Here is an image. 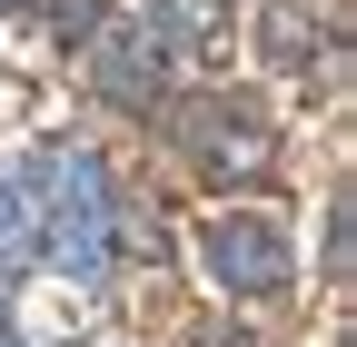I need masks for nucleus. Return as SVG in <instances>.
I'll list each match as a JSON object with an SVG mask.
<instances>
[{"label": "nucleus", "mask_w": 357, "mask_h": 347, "mask_svg": "<svg viewBox=\"0 0 357 347\" xmlns=\"http://www.w3.org/2000/svg\"><path fill=\"white\" fill-rule=\"evenodd\" d=\"M20 179H30V208H40V258H60L79 288H109V268H119V189H109L100 149L50 139V149H30Z\"/></svg>", "instance_id": "nucleus-1"}, {"label": "nucleus", "mask_w": 357, "mask_h": 347, "mask_svg": "<svg viewBox=\"0 0 357 347\" xmlns=\"http://www.w3.org/2000/svg\"><path fill=\"white\" fill-rule=\"evenodd\" d=\"M199 268H208L218 298H288L298 238H288V219H268V208H208L199 219Z\"/></svg>", "instance_id": "nucleus-2"}, {"label": "nucleus", "mask_w": 357, "mask_h": 347, "mask_svg": "<svg viewBox=\"0 0 357 347\" xmlns=\"http://www.w3.org/2000/svg\"><path fill=\"white\" fill-rule=\"evenodd\" d=\"M169 139H178V159H199L208 179H268V169H278V139H268L238 100H178Z\"/></svg>", "instance_id": "nucleus-3"}, {"label": "nucleus", "mask_w": 357, "mask_h": 347, "mask_svg": "<svg viewBox=\"0 0 357 347\" xmlns=\"http://www.w3.org/2000/svg\"><path fill=\"white\" fill-rule=\"evenodd\" d=\"M79 40H89V90H100V100L149 109V100L169 90V40H159V30H139V20H89Z\"/></svg>", "instance_id": "nucleus-4"}, {"label": "nucleus", "mask_w": 357, "mask_h": 347, "mask_svg": "<svg viewBox=\"0 0 357 347\" xmlns=\"http://www.w3.org/2000/svg\"><path fill=\"white\" fill-rule=\"evenodd\" d=\"M307 50L337 60V20H318L307 0H278V10L258 20V60H268V70H307Z\"/></svg>", "instance_id": "nucleus-5"}, {"label": "nucleus", "mask_w": 357, "mask_h": 347, "mask_svg": "<svg viewBox=\"0 0 357 347\" xmlns=\"http://www.w3.org/2000/svg\"><path fill=\"white\" fill-rule=\"evenodd\" d=\"M40 268V208H30V179L20 169H0V278Z\"/></svg>", "instance_id": "nucleus-6"}, {"label": "nucleus", "mask_w": 357, "mask_h": 347, "mask_svg": "<svg viewBox=\"0 0 357 347\" xmlns=\"http://www.w3.org/2000/svg\"><path fill=\"white\" fill-rule=\"evenodd\" d=\"M149 10H159L169 40H189V50H208V40L229 30V0H149Z\"/></svg>", "instance_id": "nucleus-7"}]
</instances>
